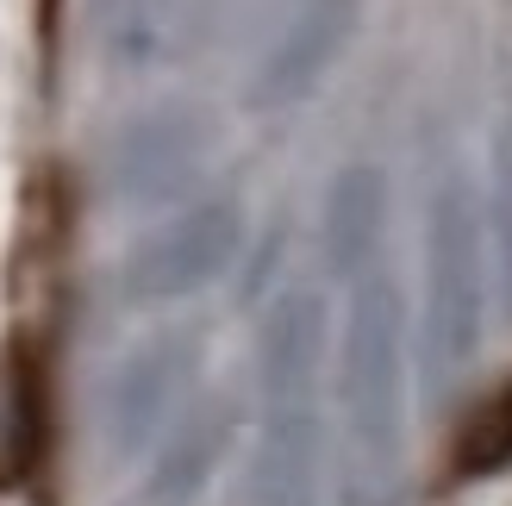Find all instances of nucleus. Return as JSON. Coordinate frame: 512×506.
Here are the masks:
<instances>
[{
  "label": "nucleus",
  "mask_w": 512,
  "mask_h": 506,
  "mask_svg": "<svg viewBox=\"0 0 512 506\" xmlns=\"http://www.w3.org/2000/svg\"><path fill=\"white\" fill-rule=\"evenodd\" d=\"M319 369H325V300L313 288H288L269 307L263 338H256L263 432H256L250 506H319V475H325Z\"/></svg>",
  "instance_id": "obj_1"
},
{
  "label": "nucleus",
  "mask_w": 512,
  "mask_h": 506,
  "mask_svg": "<svg viewBox=\"0 0 512 506\" xmlns=\"http://www.w3.org/2000/svg\"><path fill=\"white\" fill-rule=\"evenodd\" d=\"M338 400L350 506H388L406 463V300L388 269H363L350 288Z\"/></svg>",
  "instance_id": "obj_2"
},
{
  "label": "nucleus",
  "mask_w": 512,
  "mask_h": 506,
  "mask_svg": "<svg viewBox=\"0 0 512 506\" xmlns=\"http://www.w3.org/2000/svg\"><path fill=\"white\" fill-rule=\"evenodd\" d=\"M488 325V263H481V194L463 169H444L425 207V313L419 357L431 388H456Z\"/></svg>",
  "instance_id": "obj_3"
},
{
  "label": "nucleus",
  "mask_w": 512,
  "mask_h": 506,
  "mask_svg": "<svg viewBox=\"0 0 512 506\" xmlns=\"http://www.w3.org/2000/svg\"><path fill=\"white\" fill-rule=\"evenodd\" d=\"M219 119L194 100H169L125 119L107 144V194L119 207H169L219 157Z\"/></svg>",
  "instance_id": "obj_4"
},
{
  "label": "nucleus",
  "mask_w": 512,
  "mask_h": 506,
  "mask_svg": "<svg viewBox=\"0 0 512 506\" xmlns=\"http://www.w3.org/2000/svg\"><path fill=\"white\" fill-rule=\"evenodd\" d=\"M244 250V213L238 200H194V207L169 213L157 232H144L132 244V257L119 269L125 300L157 307V300H188L200 288H213Z\"/></svg>",
  "instance_id": "obj_5"
},
{
  "label": "nucleus",
  "mask_w": 512,
  "mask_h": 506,
  "mask_svg": "<svg viewBox=\"0 0 512 506\" xmlns=\"http://www.w3.org/2000/svg\"><path fill=\"white\" fill-rule=\"evenodd\" d=\"M188 382H194V338L169 332V338L138 344L100 388V432H107L113 457H132V450L157 438L175 413V400L188 394Z\"/></svg>",
  "instance_id": "obj_6"
},
{
  "label": "nucleus",
  "mask_w": 512,
  "mask_h": 506,
  "mask_svg": "<svg viewBox=\"0 0 512 506\" xmlns=\"http://www.w3.org/2000/svg\"><path fill=\"white\" fill-rule=\"evenodd\" d=\"M356 32V0H288L275 19L263 57L250 69V107H288L313 94L319 75L338 63V50Z\"/></svg>",
  "instance_id": "obj_7"
},
{
  "label": "nucleus",
  "mask_w": 512,
  "mask_h": 506,
  "mask_svg": "<svg viewBox=\"0 0 512 506\" xmlns=\"http://www.w3.org/2000/svg\"><path fill=\"white\" fill-rule=\"evenodd\" d=\"M381 213H388V182L375 163H350L338 182L325 188V219H319V244L331 275H363L375 269V244H381Z\"/></svg>",
  "instance_id": "obj_8"
},
{
  "label": "nucleus",
  "mask_w": 512,
  "mask_h": 506,
  "mask_svg": "<svg viewBox=\"0 0 512 506\" xmlns=\"http://www.w3.org/2000/svg\"><path fill=\"white\" fill-rule=\"evenodd\" d=\"M207 32V0H138L113 19V57L125 69H163Z\"/></svg>",
  "instance_id": "obj_9"
},
{
  "label": "nucleus",
  "mask_w": 512,
  "mask_h": 506,
  "mask_svg": "<svg viewBox=\"0 0 512 506\" xmlns=\"http://www.w3.org/2000/svg\"><path fill=\"white\" fill-rule=\"evenodd\" d=\"M38 388L32 369L19 357H0V488L25 482V469L38 463Z\"/></svg>",
  "instance_id": "obj_10"
},
{
  "label": "nucleus",
  "mask_w": 512,
  "mask_h": 506,
  "mask_svg": "<svg viewBox=\"0 0 512 506\" xmlns=\"http://www.w3.org/2000/svg\"><path fill=\"white\" fill-rule=\"evenodd\" d=\"M500 469H512V382L481 400L456 438V475H500Z\"/></svg>",
  "instance_id": "obj_11"
},
{
  "label": "nucleus",
  "mask_w": 512,
  "mask_h": 506,
  "mask_svg": "<svg viewBox=\"0 0 512 506\" xmlns=\"http://www.w3.org/2000/svg\"><path fill=\"white\" fill-rule=\"evenodd\" d=\"M213 457H219V425H213V419L188 425V432L175 438V450L163 457V469H157V500H163V506H182L200 482H207Z\"/></svg>",
  "instance_id": "obj_12"
},
{
  "label": "nucleus",
  "mask_w": 512,
  "mask_h": 506,
  "mask_svg": "<svg viewBox=\"0 0 512 506\" xmlns=\"http://www.w3.org/2000/svg\"><path fill=\"white\" fill-rule=\"evenodd\" d=\"M494 213H500V257H506V288H512V125L494 144Z\"/></svg>",
  "instance_id": "obj_13"
}]
</instances>
